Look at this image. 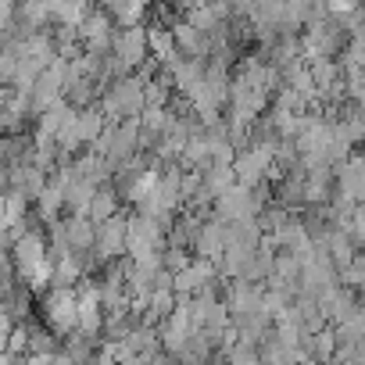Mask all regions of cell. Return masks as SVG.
Returning a JSON list of instances; mask_svg holds the SVG:
<instances>
[{"label":"cell","mask_w":365,"mask_h":365,"mask_svg":"<svg viewBox=\"0 0 365 365\" xmlns=\"http://www.w3.org/2000/svg\"><path fill=\"white\" fill-rule=\"evenodd\" d=\"M143 47H147V40H143V33H140L136 26H129L122 36H115V51H118V58H122L125 65H136V61L143 58Z\"/></svg>","instance_id":"6da1fadb"}]
</instances>
